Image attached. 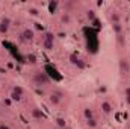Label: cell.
Wrapping results in <instances>:
<instances>
[{
  "mask_svg": "<svg viewBox=\"0 0 130 129\" xmlns=\"http://www.w3.org/2000/svg\"><path fill=\"white\" fill-rule=\"evenodd\" d=\"M32 79H33V84L38 85V87H45V85H48V82H50L48 76H47L44 71H35Z\"/></svg>",
  "mask_w": 130,
  "mask_h": 129,
  "instance_id": "1",
  "label": "cell"
},
{
  "mask_svg": "<svg viewBox=\"0 0 130 129\" xmlns=\"http://www.w3.org/2000/svg\"><path fill=\"white\" fill-rule=\"evenodd\" d=\"M118 68H120V73L123 76H127L130 73V61L127 58H120L118 61Z\"/></svg>",
  "mask_w": 130,
  "mask_h": 129,
  "instance_id": "2",
  "label": "cell"
},
{
  "mask_svg": "<svg viewBox=\"0 0 130 129\" xmlns=\"http://www.w3.org/2000/svg\"><path fill=\"white\" fill-rule=\"evenodd\" d=\"M53 46H55V36H53L52 33H45V36H44V40H42V47H44L45 50H52Z\"/></svg>",
  "mask_w": 130,
  "mask_h": 129,
  "instance_id": "3",
  "label": "cell"
},
{
  "mask_svg": "<svg viewBox=\"0 0 130 129\" xmlns=\"http://www.w3.org/2000/svg\"><path fill=\"white\" fill-rule=\"evenodd\" d=\"M47 100H48V103H50L52 106H58V105H61V102H62V94H61V93H52V94H48Z\"/></svg>",
  "mask_w": 130,
  "mask_h": 129,
  "instance_id": "4",
  "label": "cell"
},
{
  "mask_svg": "<svg viewBox=\"0 0 130 129\" xmlns=\"http://www.w3.org/2000/svg\"><path fill=\"white\" fill-rule=\"evenodd\" d=\"M100 109H101V112H103L104 115H109V114L113 111V105H112L109 100H101V102H100Z\"/></svg>",
  "mask_w": 130,
  "mask_h": 129,
  "instance_id": "5",
  "label": "cell"
},
{
  "mask_svg": "<svg viewBox=\"0 0 130 129\" xmlns=\"http://www.w3.org/2000/svg\"><path fill=\"white\" fill-rule=\"evenodd\" d=\"M70 61H71V64L74 65L76 68H79V70H83V68L86 67V64L83 62V59L79 58L77 55H71V56H70Z\"/></svg>",
  "mask_w": 130,
  "mask_h": 129,
  "instance_id": "6",
  "label": "cell"
},
{
  "mask_svg": "<svg viewBox=\"0 0 130 129\" xmlns=\"http://www.w3.org/2000/svg\"><path fill=\"white\" fill-rule=\"evenodd\" d=\"M21 36H23V40H24L26 43H32L33 40H35V31H33L32 28H26V29L21 32Z\"/></svg>",
  "mask_w": 130,
  "mask_h": 129,
  "instance_id": "7",
  "label": "cell"
},
{
  "mask_svg": "<svg viewBox=\"0 0 130 129\" xmlns=\"http://www.w3.org/2000/svg\"><path fill=\"white\" fill-rule=\"evenodd\" d=\"M30 115H32V119H35V120H44L45 119L44 111L41 108H38V106H33L32 109H30Z\"/></svg>",
  "mask_w": 130,
  "mask_h": 129,
  "instance_id": "8",
  "label": "cell"
},
{
  "mask_svg": "<svg viewBox=\"0 0 130 129\" xmlns=\"http://www.w3.org/2000/svg\"><path fill=\"white\" fill-rule=\"evenodd\" d=\"M9 97H11V100H14V102L17 100V102H18V100L23 97V90H21L20 87H14V88L11 90V94H9Z\"/></svg>",
  "mask_w": 130,
  "mask_h": 129,
  "instance_id": "9",
  "label": "cell"
},
{
  "mask_svg": "<svg viewBox=\"0 0 130 129\" xmlns=\"http://www.w3.org/2000/svg\"><path fill=\"white\" fill-rule=\"evenodd\" d=\"M9 28H11V20H9L8 17L2 18V20H0V33H8Z\"/></svg>",
  "mask_w": 130,
  "mask_h": 129,
  "instance_id": "10",
  "label": "cell"
},
{
  "mask_svg": "<svg viewBox=\"0 0 130 129\" xmlns=\"http://www.w3.org/2000/svg\"><path fill=\"white\" fill-rule=\"evenodd\" d=\"M109 20H110V24L121 23V15H120V12H117V11H112V12L109 14Z\"/></svg>",
  "mask_w": 130,
  "mask_h": 129,
  "instance_id": "11",
  "label": "cell"
},
{
  "mask_svg": "<svg viewBox=\"0 0 130 129\" xmlns=\"http://www.w3.org/2000/svg\"><path fill=\"white\" fill-rule=\"evenodd\" d=\"M55 125H56L58 129H65L68 126V125H67V120H65L64 117H56V119H55Z\"/></svg>",
  "mask_w": 130,
  "mask_h": 129,
  "instance_id": "12",
  "label": "cell"
},
{
  "mask_svg": "<svg viewBox=\"0 0 130 129\" xmlns=\"http://www.w3.org/2000/svg\"><path fill=\"white\" fill-rule=\"evenodd\" d=\"M83 117H85V120H89V119H95V115H94V111H92L89 106L83 108Z\"/></svg>",
  "mask_w": 130,
  "mask_h": 129,
  "instance_id": "13",
  "label": "cell"
},
{
  "mask_svg": "<svg viewBox=\"0 0 130 129\" xmlns=\"http://www.w3.org/2000/svg\"><path fill=\"white\" fill-rule=\"evenodd\" d=\"M110 26H112V32L115 33L117 36L123 35V24H121V23H117V24H110Z\"/></svg>",
  "mask_w": 130,
  "mask_h": 129,
  "instance_id": "14",
  "label": "cell"
},
{
  "mask_svg": "<svg viewBox=\"0 0 130 129\" xmlns=\"http://www.w3.org/2000/svg\"><path fill=\"white\" fill-rule=\"evenodd\" d=\"M85 125H86V128H89V129H95L98 126L97 119H89V120H85Z\"/></svg>",
  "mask_w": 130,
  "mask_h": 129,
  "instance_id": "15",
  "label": "cell"
},
{
  "mask_svg": "<svg viewBox=\"0 0 130 129\" xmlns=\"http://www.w3.org/2000/svg\"><path fill=\"white\" fill-rule=\"evenodd\" d=\"M61 21H62L64 24H70V21H71V15H70V12H62V15H61Z\"/></svg>",
  "mask_w": 130,
  "mask_h": 129,
  "instance_id": "16",
  "label": "cell"
},
{
  "mask_svg": "<svg viewBox=\"0 0 130 129\" xmlns=\"http://www.w3.org/2000/svg\"><path fill=\"white\" fill-rule=\"evenodd\" d=\"M86 18H88V21H94L95 20V11H92V9L86 11Z\"/></svg>",
  "mask_w": 130,
  "mask_h": 129,
  "instance_id": "17",
  "label": "cell"
},
{
  "mask_svg": "<svg viewBox=\"0 0 130 129\" xmlns=\"http://www.w3.org/2000/svg\"><path fill=\"white\" fill-rule=\"evenodd\" d=\"M126 97H130V85L124 88V99H126Z\"/></svg>",
  "mask_w": 130,
  "mask_h": 129,
  "instance_id": "18",
  "label": "cell"
},
{
  "mask_svg": "<svg viewBox=\"0 0 130 129\" xmlns=\"http://www.w3.org/2000/svg\"><path fill=\"white\" fill-rule=\"evenodd\" d=\"M29 12H30L32 15H38V9H36V8H30V9H29Z\"/></svg>",
  "mask_w": 130,
  "mask_h": 129,
  "instance_id": "19",
  "label": "cell"
},
{
  "mask_svg": "<svg viewBox=\"0 0 130 129\" xmlns=\"http://www.w3.org/2000/svg\"><path fill=\"white\" fill-rule=\"evenodd\" d=\"M126 103H129L130 105V97H126Z\"/></svg>",
  "mask_w": 130,
  "mask_h": 129,
  "instance_id": "20",
  "label": "cell"
},
{
  "mask_svg": "<svg viewBox=\"0 0 130 129\" xmlns=\"http://www.w3.org/2000/svg\"><path fill=\"white\" fill-rule=\"evenodd\" d=\"M65 129H71V128H70V126H67V128H65Z\"/></svg>",
  "mask_w": 130,
  "mask_h": 129,
  "instance_id": "21",
  "label": "cell"
},
{
  "mask_svg": "<svg viewBox=\"0 0 130 129\" xmlns=\"http://www.w3.org/2000/svg\"><path fill=\"white\" fill-rule=\"evenodd\" d=\"M129 125H130V119H129Z\"/></svg>",
  "mask_w": 130,
  "mask_h": 129,
  "instance_id": "22",
  "label": "cell"
},
{
  "mask_svg": "<svg viewBox=\"0 0 130 129\" xmlns=\"http://www.w3.org/2000/svg\"><path fill=\"white\" fill-rule=\"evenodd\" d=\"M127 129H130V126H129V128H127Z\"/></svg>",
  "mask_w": 130,
  "mask_h": 129,
  "instance_id": "23",
  "label": "cell"
},
{
  "mask_svg": "<svg viewBox=\"0 0 130 129\" xmlns=\"http://www.w3.org/2000/svg\"><path fill=\"white\" fill-rule=\"evenodd\" d=\"M0 79H2V76H0Z\"/></svg>",
  "mask_w": 130,
  "mask_h": 129,
  "instance_id": "24",
  "label": "cell"
}]
</instances>
